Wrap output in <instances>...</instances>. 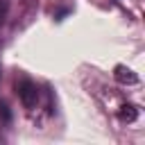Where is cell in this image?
Here are the masks:
<instances>
[{
	"instance_id": "6da1fadb",
	"label": "cell",
	"mask_w": 145,
	"mask_h": 145,
	"mask_svg": "<svg viewBox=\"0 0 145 145\" xmlns=\"http://www.w3.org/2000/svg\"><path fill=\"white\" fill-rule=\"evenodd\" d=\"M16 95H18V100H20V104H23L25 109H34L36 102H39V88H36V84L29 82V79L16 82Z\"/></svg>"
},
{
	"instance_id": "7a4b0ae2",
	"label": "cell",
	"mask_w": 145,
	"mask_h": 145,
	"mask_svg": "<svg viewBox=\"0 0 145 145\" xmlns=\"http://www.w3.org/2000/svg\"><path fill=\"white\" fill-rule=\"evenodd\" d=\"M116 79L120 82V84H136L138 82V75L134 72V70H129V68H125V66H116Z\"/></svg>"
},
{
	"instance_id": "3957f363",
	"label": "cell",
	"mask_w": 145,
	"mask_h": 145,
	"mask_svg": "<svg viewBox=\"0 0 145 145\" xmlns=\"http://www.w3.org/2000/svg\"><path fill=\"white\" fill-rule=\"evenodd\" d=\"M118 118H120L122 122H134V120L138 118V109H136L134 104H122L120 111H118Z\"/></svg>"
},
{
	"instance_id": "277c9868",
	"label": "cell",
	"mask_w": 145,
	"mask_h": 145,
	"mask_svg": "<svg viewBox=\"0 0 145 145\" xmlns=\"http://www.w3.org/2000/svg\"><path fill=\"white\" fill-rule=\"evenodd\" d=\"M0 113H2V120H5V122L11 120V113H9V106H7V104H0Z\"/></svg>"
},
{
	"instance_id": "5b68a950",
	"label": "cell",
	"mask_w": 145,
	"mask_h": 145,
	"mask_svg": "<svg viewBox=\"0 0 145 145\" xmlns=\"http://www.w3.org/2000/svg\"><path fill=\"white\" fill-rule=\"evenodd\" d=\"M5 14H7V2H5V0H0V25H2V18H5Z\"/></svg>"
}]
</instances>
